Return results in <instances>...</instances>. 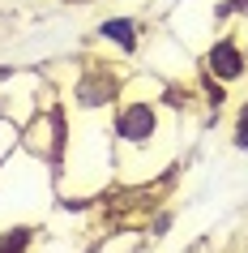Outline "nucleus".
<instances>
[{"label":"nucleus","instance_id":"8","mask_svg":"<svg viewBox=\"0 0 248 253\" xmlns=\"http://www.w3.org/2000/svg\"><path fill=\"white\" fill-rule=\"evenodd\" d=\"M231 150L248 155V99L235 107V116H231Z\"/></svg>","mask_w":248,"mask_h":253},{"label":"nucleus","instance_id":"5","mask_svg":"<svg viewBox=\"0 0 248 253\" xmlns=\"http://www.w3.org/2000/svg\"><path fill=\"white\" fill-rule=\"evenodd\" d=\"M94 39L103 43L107 52L124 56V60H137L142 56V39H145V22L133 13H111L94 26Z\"/></svg>","mask_w":248,"mask_h":253},{"label":"nucleus","instance_id":"6","mask_svg":"<svg viewBox=\"0 0 248 253\" xmlns=\"http://www.w3.org/2000/svg\"><path fill=\"white\" fill-rule=\"evenodd\" d=\"M39 245V223H4L0 227V253H30Z\"/></svg>","mask_w":248,"mask_h":253},{"label":"nucleus","instance_id":"3","mask_svg":"<svg viewBox=\"0 0 248 253\" xmlns=\"http://www.w3.org/2000/svg\"><path fill=\"white\" fill-rule=\"evenodd\" d=\"M65 146H69V116L65 107H35V116L22 125V150L26 155H35V159L52 163V168H60V159H65Z\"/></svg>","mask_w":248,"mask_h":253},{"label":"nucleus","instance_id":"7","mask_svg":"<svg viewBox=\"0 0 248 253\" xmlns=\"http://www.w3.org/2000/svg\"><path fill=\"white\" fill-rule=\"evenodd\" d=\"M17 146H22V125H17L13 116H4V112H0V163L9 159Z\"/></svg>","mask_w":248,"mask_h":253},{"label":"nucleus","instance_id":"9","mask_svg":"<svg viewBox=\"0 0 248 253\" xmlns=\"http://www.w3.org/2000/svg\"><path fill=\"white\" fill-rule=\"evenodd\" d=\"M227 4H231V17H235V22H244V26H248V0H227Z\"/></svg>","mask_w":248,"mask_h":253},{"label":"nucleus","instance_id":"1","mask_svg":"<svg viewBox=\"0 0 248 253\" xmlns=\"http://www.w3.org/2000/svg\"><path fill=\"white\" fill-rule=\"evenodd\" d=\"M171 120H176V112H171V107H163V99H158V94H133V86H124L120 103L107 112V129H111L116 163L163 159Z\"/></svg>","mask_w":248,"mask_h":253},{"label":"nucleus","instance_id":"2","mask_svg":"<svg viewBox=\"0 0 248 253\" xmlns=\"http://www.w3.org/2000/svg\"><path fill=\"white\" fill-rule=\"evenodd\" d=\"M129 86V73L107 60V56H81L77 73L65 90V103L73 116H107L111 107L120 103V94Z\"/></svg>","mask_w":248,"mask_h":253},{"label":"nucleus","instance_id":"4","mask_svg":"<svg viewBox=\"0 0 248 253\" xmlns=\"http://www.w3.org/2000/svg\"><path fill=\"white\" fill-rule=\"evenodd\" d=\"M201 73L218 86H240L248 78V47L235 30H222L201 47Z\"/></svg>","mask_w":248,"mask_h":253},{"label":"nucleus","instance_id":"10","mask_svg":"<svg viewBox=\"0 0 248 253\" xmlns=\"http://www.w3.org/2000/svg\"><path fill=\"white\" fill-rule=\"evenodd\" d=\"M167 227H171V214L163 211V214H158V219H154V223H150V236H163Z\"/></svg>","mask_w":248,"mask_h":253}]
</instances>
